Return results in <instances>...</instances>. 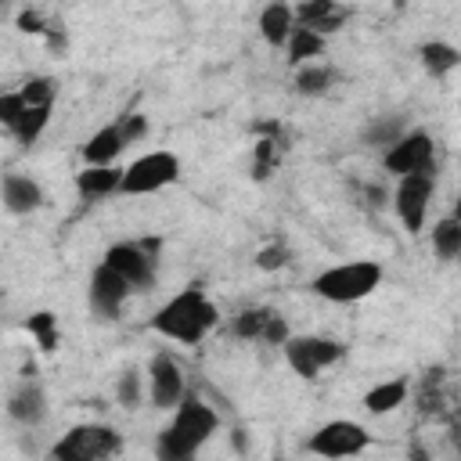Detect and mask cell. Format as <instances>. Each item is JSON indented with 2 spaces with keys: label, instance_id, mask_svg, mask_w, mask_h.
I'll return each instance as SVG.
<instances>
[{
  "label": "cell",
  "instance_id": "cell-1",
  "mask_svg": "<svg viewBox=\"0 0 461 461\" xmlns=\"http://www.w3.org/2000/svg\"><path fill=\"white\" fill-rule=\"evenodd\" d=\"M220 324V310L216 303L205 295L202 285H187L180 288L169 303H162L151 317V331H158L162 339L184 342V346H198L212 328Z\"/></svg>",
  "mask_w": 461,
  "mask_h": 461
},
{
  "label": "cell",
  "instance_id": "cell-18",
  "mask_svg": "<svg viewBox=\"0 0 461 461\" xmlns=\"http://www.w3.org/2000/svg\"><path fill=\"white\" fill-rule=\"evenodd\" d=\"M7 414L18 421V425H40L47 418V396L36 382H22L14 389V396L7 400Z\"/></svg>",
  "mask_w": 461,
  "mask_h": 461
},
{
  "label": "cell",
  "instance_id": "cell-4",
  "mask_svg": "<svg viewBox=\"0 0 461 461\" xmlns=\"http://www.w3.org/2000/svg\"><path fill=\"white\" fill-rule=\"evenodd\" d=\"M119 450H122V439H119V432L112 425L86 421V425L68 429L50 447V457H58V461H101V457H112Z\"/></svg>",
  "mask_w": 461,
  "mask_h": 461
},
{
  "label": "cell",
  "instance_id": "cell-9",
  "mask_svg": "<svg viewBox=\"0 0 461 461\" xmlns=\"http://www.w3.org/2000/svg\"><path fill=\"white\" fill-rule=\"evenodd\" d=\"M313 454L321 457H353V454H364L371 447V432L357 421H346V418H335L328 425H321L310 443H306Z\"/></svg>",
  "mask_w": 461,
  "mask_h": 461
},
{
  "label": "cell",
  "instance_id": "cell-26",
  "mask_svg": "<svg viewBox=\"0 0 461 461\" xmlns=\"http://www.w3.org/2000/svg\"><path fill=\"white\" fill-rule=\"evenodd\" d=\"M281 148L285 144L277 137H259L256 140V151H252V180H270V173L277 169Z\"/></svg>",
  "mask_w": 461,
  "mask_h": 461
},
{
  "label": "cell",
  "instance_id": "cell-34",
  "mask_svg": "<svg viewBox=\"0 0 461 461\" xmlns=\"http://www.w3.org/2000/svg\"><path fill=\"white\" fill-rule=\"evenodd\" d=\"M18 29H22V32H47L50 25H47L36 11H22V14H18Z\"/></svg>",
  "mask_w": 461,
  "mask_h": 461
},
{
  "label": "cell",
  "instance_id": "cell-16",
  "mask_svg": "<svg viewBox=\"0 0 461 461\" xmlns=\"http://www.w3.org/2000/svg\"><path fill=\"white\" fill-rule=\"evenodd\" d=\"M119 184H122V169H119L115 162H108V166H83V169L76 173V191H79V198H86V202H97V198L115 194Z\"/></svg>",
  "mask_w": 461,
  "mask_h": 461
},
{
  "label": "cell",
  "instance_id": "cell-21",
  "mask_svg": "<svg viewBox=\"0 0 461 461\" xmlns=\"http://www.w3.org/2000/svg\"><path fill=\"white\" fill-rule=\"evenodd\" d=\"M407 378H389V382H378L375 389H367L364 393V407L371 411V414H389V411H396L403 400H407Z\"/></svg>",
  "mask_w": 461,
  "mask_h": 461
},
{
  "label": "cell",
  "instance_id": "cell-17",
  "mask_svg": "<svg viewBox=\"0 0 461 461\" xmlns=\"http://www.w3.org/2000/svg\"><path fill=\"white\" fill-rule=\"evenodd\" d=\"M126 148H130V144H126L119 122H108V126H101V130L83 144V166H108V162H115Z\"/></svg>",
  "mask_w": 461,
  "mask_h": 461
},
{
  "label": "cell",
  "instance_id": "cell-33",
  "mask_svg": "<svg viewBox=\"0 0 461 461\" xmlns=\"http://www.w3.org/2000/svg\"><path fill=\"white\" fill-rule=\"evenodd\" d=\"M115 122H119L126 144H137L140 137H148V115H140V112H130V115H122V119H115Z\"/></svg>",
  "mask_w": 461,
  "mask_h": 461
},
{
  "label": "cell",
  "instance_id": "cell-12",
  "mask_svg": "<svg viewBox=\"0 0 461 461\" xmlns=\"http://www.w3.org/2000/svg\"><path fill=\"white\" fill-rule=\"evenodd\" d=\"M230 331L245 342H263V346H281L288 339V321L270 310V306H249L234 317Z\"/></svg>",
  "mask_w": 461,
  "mask_h": 461
},
{
  "label": "cell",
  "instance_id": "cell-11",
  "mask_svg": "<svg viewBox=\"0 0 461 461\" xmlns=\"http://www.w3.org/2000/svg\"><path fill=\"white\" fill-rule=\"evenodd\" d=\"M382 166L389 169V173H396V176H403V173H418V169H429V166H436V155H432V137L425 133V130H403L389 148H385V155H382Z\"/></svg>",
  "mask_w": 461,
  "mask_h": 461
},
{
  "label": "cell",
  "instance_id": "cell-32",
  "mask_svg": "<svg viewBox=\"0 0 461 461\" xmlns=\"http://www.w3.org/2000/svg\"><path fill=\"white\" fill-rule=\"evenodd\" d=\"M22 108H25V101H22L18 90H4V94H0V126H4L7 133H11V126L18 122Z\"/></svg>",
  "mask_w": 461,
  "mask_h": 461
},
{
  "label": "cell",
  "instance_id": "cell-24",
  "mask_svg": "<svg viewBox=\"0 0 461 461\" xmlns=\"http://www.w3.org/2000/svg\"><path fill=\"white\" fill-rule=\"evenodd\" d=\"M331 83H335V68H328L321 61H310V65H303L295 72V90L303 97H321V94L331 90Z\"/></svg>",
  "mask_w": 461,
  "mask_h": 461
},
{
  "label": "cell",
  "instance_id": "cell-27",
  "mask_svg": "<svg viewBox=\"0 0 461 461\" xmlns=\"http://www.w3.org/2000/svg\"><path fill=\"white\" fill-rule=\"evenodd\" d=\"M25 331L40 342V349L43 353H50V349H58V317L50 313V310H40V313H32L29 321H25Z\"/></svg>",
  "mask_w": 461,
  "mask_h": 461
},
{
  "label": "cell",
  "instance_id": "cell-25",
  "mask_svg": "<svg viewBox=\"0 0 461 461\" xmlns=\"http://www.w3.org/2000/svg\"><path fill=\"white\" fill-rule=\"evenodd\" d=\"M432 249L439 259H454L461 252V220L457 216H443L432 227Z\"/></svg>",
  "mask_w": 461,
  "mask_h": 461
},
{
  "label": "cell",
  "instance_id": "cell-20",
  "mask_svg": "<svg viewBox=\"0 0 461 461\" xmlns=\"http://www.w3.org/2000/svg\"><path fill=\"white\" fill-rule=\"evenodd\" d=\"M418 58H421V65H425V72H429L432 79H443V76H450V72L461 65V50H457L454 43H443V40L421 43Z\"/></svg>",
  "mask_w": 461,
  "mask_h": 461
},
{
  "label": "cell",
  "instance_id": "cell-13",
  "mask_svg": "<svg viewBox=\"0 0 461 461\" xmlns=\"http://www.w3.org/2000/svg\"><path fill=\"white\" fill-rule=\"evenodd\" d=\"M184 393H187L184 371L173 360V353H155L151 364H148V396H151V403L162 407V411H173Z\"/></svg>",
  "mask_w": 461,
  "mask_h": 461
},
{
  "label": "cell",
  "instance_id": "cell-3",
  "mask_svg": "<svg viewBox=\"0 0 461 461\" xmlns=\"http://www.w3.org/2000/svg\"><path fill=\"white\" fill-rule=\"evenodd\" d=\"M382 285V267L375 259L335 263L313 277V292L328 303H360Z\"/></svg>",
  "mask_w": 461,
  "mask_h": 461
},
{
  "label": "cell",
  "instance_id": "cell-28",
  "mask_svg": "<svg viewBox=\"0 0 461 461\" xmlns=\"http://www.w3.org/2000/svg\"><path fill=\"white\" fill-rule=\"evenodd\" d=\"M18 94H22L25 104H54L58 79H50V76H32V79H25V83L18 86Z\"/></svg>",
  "mask_w": 461,
  "mask_h": 461
},
{
  "label": "cell",
  "instance_id": "cell-22",
  "mask_svg": "<svg viewBox=\"0 0 461 461\" xmlns=\"http://www.w3.org/2000/svg\"><path fill=\"white\" fill-rule=\"evenodd\" d=\"M285 47H288V61H292V65L317 61V58L324 54V36H321V32H313V29H306V25H292V32H288Z\"/></svg>",
  "mask_w": 461,
  "mask_h": 461
},
{
  "label": "cell",
  "instance_id": "cell-2",
  "mask_svg": "<svg viewBox=\"0 0 461 461\" xmlns=\"http://www.w3.org/2000/svg\"><path fill=\"white\" fill-rule=\"evenodd\" d=\"M220 429V414L198 400L194 393H184L180 403L173 407V421L158 432V457L162 461H187L198 454V447Z\"/></svg>",
  "mask_w": 461,
  "mask_h": 461
},
{
  "label": "cell",
  "instance_id": "cell-14",
  "mask_svg": "<svg viewBox=\"0 0 461 461\" xmlns=\"http://www.w3.org/2000/svg\"><path fill=\"white\" fill-rule=\"evenodd\" d=\"M0 202L7 212L25 216V212H36L43 205V187L25 173H4L0 176Z\"/></svg>",
  "mask_w": 461,
  "mask_h": 461
},
{
  "label": "cell",
  "instance_id": "cell-5",
  "mask_svg": "<svg viewBox=\"0 0 461 461\" xmlns=\"http://www.w3.org/2000/svg\"><path fill=\"white\" fill-rule=\"evenodd\" d=\"M158 238H144V241H119L104 252L101 263H108L115 274H122L130 281L133 292H148L155 288V270H158Z\"/></svg>",
  "mask_w": 461,
  "mask_h": 461
},
{
  "label": "cell",
  "instance_id": "cell-23",
  "mask_svg": "<svg viewBox=\"0 0 461 461\" xmlns=\"http://www.w3.org/2000/svg\"><path fill=\"white\" fill-rule=\"evenodd\" d=\"M47 122H50V104H25L22 115H18V122L11 126V137L29 148V144L40 140V133L47 130Z\"/></svg>",
  "mask_w": 461,
  "mask_h": 461
},
{
  "label": "cell",
  "instance_id": "cell-31",
  "mask_svg": "<svg viewBox=\"0 0 461 461\" xmlns=\"http://www.w3.org/2000/svg\"><path fill=\"white\" fill-rule=\"evenodd\" d=\"M285 263H288V245H281V241H270V245H263L256 252V267L259 270H281Z\"/></svg>",
  "mask_w": 461,
  "mask_h": 461
},
{
  "label": "cell",
  "instance_id": "cell-19",
  "mask_svg": "<svg viewBox=\"0 0 461 461\" xmlns=\"http://www.w3.org/2000/svg\"><path fill=\"white\" fill-rule=\"evenodd\" d=\"M292 25H295V11H292L288 0H270V4L259 11V36H263L270 47H285Z\"/></svg>",
  "mask_w": 461,
  "mask_h": 461
},
{
  "label": "cell",
  "instance_id": "cell-29",
  "mask_svg": "<svg viewBox=\"0 0 461 461\" xmlns=\"http://www.w3.org/2000/svg\"><path fill=\"white\" fill-rule=\"evenodd\" d=\"M115 400L126 407V411H133L140 400H144V385H140V371H122L119 375V382H115Z\"/></svg>",
  "mask_w": 461,
  "mask_h": 461
},
{
  "label": "cell",
  "instance_id": "cell-6",
  "mask_svg": "<svg viewBox=\"0 0 461 461\" xmlns=\"http://www.w3.org/2000/svg\"><path fill=\"white\" fill-rule=\"evenodd\" d=\"M281 349H285L288 367L306 382L346 357V346L339 339H328V335H288L281 342Z\"/></svg>",
  "mask_w": 461,
  "mask_h": 461
},
{
  "label": "cell",
  "instance_id": "cell-30",
  "mask_svg": "<svg viewBox=\"0 0 461 461\" xmlns=\"http://www.w3.org/2000/svg\"><path fill=\"white\" fill-rule=\"evenodd\" d=\"M403 130H407V126H403V119H400V115H385V119H375V122L367 126V140H371V144H385V148H389Z\"/></svg>",
  "mask_w": 461,
  "mask_h": 461
},
{
  "label": "cell",
  "instance_id": "cell-15",
  "mask_svg": "<svg viewBox=\"0 0 461 461\" xmlns=\"http://www.w3.org/2000/svg\"><path fill=\"white\" fill-rule=\"evenodd\" d=\"M292 11H295V25H306L313 32H321V36L339 32L346 25V18H349V11L339 0H303Z\"/></svg>",
  "mask_w": 461,
  "mask_h": 461
},
{
  "label": "cell",
  "instance_id": "cell-7",
  "mask_svg": "<svg viewBox=\"0 0 461 461\" xmlns=\"http://www.w3.org/2000/svg\"><path fill=\"white\" fill-rule=\"evenodd\" d=\"M180 176V158L173 151H148L140 158H133L122 169V194H155L162 187H169Z\"/></svg>",
  "mask_w": 461,
  "mask_h": 461
},
{
  "label": "cell",
  "instance_id": "cell-35",
  "mask_svg": "<svg viewBox=\"0 0 461 461\" xmlns=\"http://www.w3.org/2000/svg\"><path fill=\"white\" fill-rule=\"evenodd\" d=\"M4 4H7V0H0V7H4Z\"/></svg>",
  "mask_w": 461,
  "mask_h": 461
},
{
  "label": "cell",
  "instance_id": "cell-10",
  "mask_svg": "<svg viewBox=\"0 0 461 461\" xmlns=\"http://www.w3.org/2000/svg\"><path fill=\"white\" fill-rule=\"evenodd\" d=\"M133 295L130 281L122 274H115L108 263H97L94 274H90V285H86V303L94 310V317L101 321H115L126 306V299Z\"/></svg>",
  "mask_w": 461,
  "mask_h": 461
},
{
  "label": "cell",
  "instance_id": "cell-8",
  "mask_svg": "<svg viewBox=\"0 0 461 461\" xmlns=\"http://www.w3.org/2000/svg\"><path fill=\"white\" fill-rule=\"evenodd\" d=\"M432 191H436V166L400 176V184H396V191H393V209H396L400 223H403L411 234H421L425 212H429V202H432Z\"/></svg>",
  "mask_w": 461,
  "mask_h": 461
}]
</instances>
